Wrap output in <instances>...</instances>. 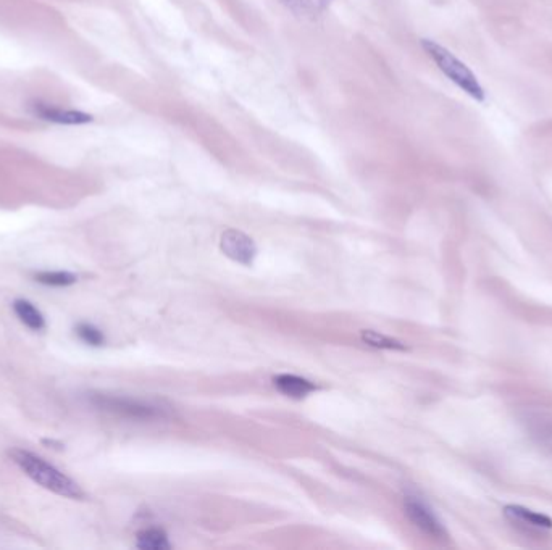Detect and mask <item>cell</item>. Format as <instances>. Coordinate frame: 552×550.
I'll return each instance as SVG.
<instances>
[{"instance_id": "obj_13", "label": "cell", "mask_w": 552, "mask_h": 550, "mask_svg": "<svg viewBox=\"0 0 552 550\" xmlns=\"http://www.w3.org/2000/svg\"><path fill=\"white\" fill-rule=\"evenodd\" d=\"M75 331L78 338L89 346L99 347L105 342L104 334L97 330L96 326L88 325V323H80L76 326Z\"/></svg>"}, {"instance_id": "obj_2", "label": "cell", "mask_w": 552, "mask_h": 550, "mask_svg": "<svg viewBox=\"0 0 552 550\" xmlns=\"http://www.w3.org/2000/svg\"><path fill=\"white\" fill-rule=\"evenodd\" d=\"M422 47L428 57L436 63V67L440 68L457 88L462 89L477 102L485 100V89L478 81L477 75L464 62H460L456 55L431 39H422Z\"/></svg>"}, {"instance_id": "obj_12", "label": "cell", "mask_w": 552, "mask_h": 550, "mask_svg": "<svg viewBox=\"0 0 552 550\" xmlns=\"http://www.w3.org/2000/svg\"><path fill=\"white\" fill-rule=\"evenodd\" d=\"M362 339L367 342L368 346L377 347V349L389 350H404L406 346L396 339L388 338L385 334L377 333V331H362Z\"/></svg>"}, {"instance_id": "obj_10", "label": "cell", "mask_w": 552, "mask_h": 550, "mask_svg": "<svg viewBox=\"0 0 552 550\" xmlns=\"http://www.w3.org/2000/svg\"><path fill=\"white\" fill-rule=\"evenodd\" d=\"M138 549L143 550H170L172 544L168 542L167 534L162 530H146L139 533Z\"/></svg>"}, {"instance_id": "obj_15", "label": "cell", "mask_w": 552, "mask_h": 550, "mask_svg": "<svg viewBox=\"0 0 552 550\" xmlns=\"http://www.w3.org/2000/svg\"><path fill=\"white\" fill-rule=\"evenodd\" d=\"M330 2L331 0H320V7H322V9H325V7L330 4Z\"/></svg>"}, {"instance_id": "obj_3", "label": "cell", "mask_w": 552, "mask_h": 550, "mask_svg": "<svg viewBox=\"0 0 552 550\" xmlns=\"http://www.w3.org/2000/svg\"><path fill=\"white\" fill-rule=\"evenodd\" d=\"M223 254L233 262L241 265H252L257 255V247L247 234L238 230H226L220 239Z\"/></svg>"}, {"instance_id": "obj_6", "label": "cell", "mask_w": 552, "mask_h": 550, "mask_svg": "<svg viewBox=\"0 0 552 550\" xmlns=\"http://www.w3.org/2000/svg\"><path fill=\"white\" fill-rule=\"evenodd\" d=\"M99 407L112 412L123 413L130 417L151 418L157 415V409L151 405H144L141 402H134L130 399H117V397H96L94 399Z\"/></svg>"}, {"instance_id": "obj_9", "label": "cell", "mask_w": 552, "mask_h": 550, "mask_svg": "<svg viewBox=\"0 0 552 550\" xmlns=\"http://www.w3.org/2000/svg\"><path fill=\"white\" fill-rule=\"evenodd\" d=\"M13 310L17 313V317L20 318L21 323L28 326L30 330L41 331L46 328V320L42 317V313L28 300H15L13 302Z\"/></svg>"}, {"instance_id": "obj_5", "label": "cell", "mask_w": 552, "mask_h": 550, "mask_svg": "<svg viewBox=\"0 0 552 550\" xmlns=\"http://www.w3.org/2000/svg\"><path fill=\"white\" fill-rule=\"evenodd\" d=\"M406 513L409 520L423 533L430 534L433 538H443L446 534L435 513L431 512L427 505L420 502V500L409 497L406 500Z\"/></svg>"}, {"instance_id": "obj_8", "label": "cell", "mask_w": 552, "mask_h": 550, "mask_svg": "<svg viewBox=\"0 0 552 550\" xmlns=\"http://www.w3.org/2000/svg\"><path fill=\"white\" fill-rule=\"evenodd\" d=\"M275 386L285 396L294 397V399H302V397H306L307 394L317 389L314 383L294 375L276 376Z\"/></svg>"}, {"instance_id": "obj_1", "label": "cell", "mask_w": 552, "mask_h": 550, "mask_svg": "<svg viewBox=\"0 0 552 550\" xmlns=\"http://www.w3.org/2000/svg\"><path fill=\"white\" fill-rule=\"evenodd\" d=\"M10 459L13 463L25 473L28 478L39 484L47 491L59 494L68 499L81 500L84 499L83 489L80 484L75 483L72 478H68L65 473L57 470L54 465L47 463L38 455L31 454L28 450L13 449L9 452Z\"/></svg>"}, {"instance_id": "obj_11", "label": "cell", "mask_w": 552, "mask_h": 550, "mask_svg": "<svg viewBox=\"0 0 552 550\" xmlns=\"http://www.w3.org/2000/svg\"><path fill=\"white\" fill-rule=\"evenodd\" d=\"M34 280L46 284V286H54V288H67V286L75 284L78 278L68 271H42V273L34 275Z\"/></svg>"}, {"instance_id": "obj_14", "label": "cell", "mask_w": 552, "mask_h": 550, "mask_svg": "<svg viewBox=\"0 0 552 550\" xmlns=\"http://www.w3.org/2000/svg\"><path fill=\"white\" fill-rule=\"evenodd\" d=\"M289 10H293L296 15H307L314 9L312 0H281Z\"/></svg>"}, {"instance_id": "obj_7", "label": "cell", "mask_w": 552, "mask_h": 550, "mask_svg": "<svg viewBox=\"0 0 552 550\" xmlns=\"http://www.w3.org/2000/svg\"><path fill=\"white\" fill-rule=\"evenodd\" d=\"M507 517L512 521L522 523V525L530 526V528H536V530H551L552 518L544 513L535 512V510L527 509L522 505H507L504 509Z\"/></svg>"}, {"instance_id": "obj_4", "label": "cell", "mask_w": 552, "mask_h": 550, "mask_svg": "<svg viewBox=\"0 0 552 550\" xmlns=\"http://www.w3.org/2000/svg\"><path fill=\"white\" fill-rule=\"evenodd\" d=\"M30 112L39 120L57 123V125H86L91 123L92 117L80 110H68L57 107V105L46 104V102H31Z\"/></svg>"}]
</instances>
